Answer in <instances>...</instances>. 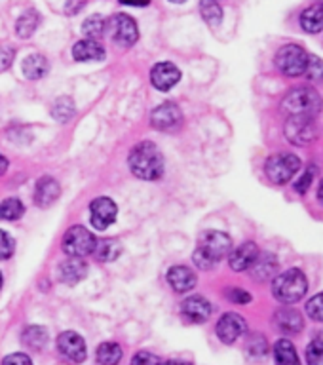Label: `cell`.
<instances>
[{
	"label": "cell",
	"mask_w": 323,
	"mask_h": 365,
	"mask_svg": "<svg viewBox=\"0 0 323 365\" xmlns=\"http://www.w3.org/2000/svg\"><path fill=\"white\" fill-rule=\"evenodd\" d=\"M128 164L131 173L143 181H156L164 173V156L150 141H143L131 148Z\"/></svg>",
	"instance_id": "6da1fadb"
},
{
	"label": "cell",
	"mask_w": 323,
	"mask_h": 365,
	"mask_svg": "<svg viewBox=\"0 0 323 365\" xmlns=\"http://www.w3.org/2000/svg\"><path fill=\"white\" fill-rule=\"evenodd\" d=\"M232 251V240L230 236L219 230H207L200 236L198 247L194 251V262L202 270H210L217 262L230 255Z\"/></svg>",
	"instance_id": "7a4b0ae2"
},
{
	"label": "cell",
	"mask_w": 323,
	"mask_h": 365,
	"mask_svg": "<svg viewBox=\"0 0 323 365\" xmlns=\"http://www.w3.org/2000/svg\"><path fill=\"white\" fill-rule=\"evenodd\" d=\"M308 291V279L302 270L299 268H291L285 272L278 274L274 278L272 284V293L280 302L284 304H293L299 302L302 297L307 295Z\"/></svg>",
	"instance_id": "3957f363"
},
{
	"label": "cell",
	"mask_w": 323,
	"mask_h": 365,
	"mask_svg": "<svg viewBox=\"0 0 323 365\" xmlns=\"http://www.w3.org/2000/svg\"><path fill=\"white\" fill-rule=\"evenodd\" d=\"M322 97L318 91L308 86L291 90L282 101V108L285 113H289V116H314L322 110Z\"/></svg>",
	"instance_id": "277c9868"
},
{
	"label": "cell",
	"mask_w": 323,
	"mask_h": 365,
	"mask_svg": "<svg viewBox=\"0 0 323 365\" xmlns=\"http://www.w3.org/2000/svg\"><path fill=\"white\" fill-rule=\"evenodd\" d=\"M301 170V158L295 156V154L280 153L274 154L267 160L265 164V171H267V177L276 185H285L289 182L293 177L299 173Z\"/></svg>",
	"instance_id": "5b68a950"
},
{
	"label": "cell",
	"mask_w": 323,
	"mask_h": 365,
	"mask_svg": "<svg viewBox=\"0 0 323 365\" xmlns=\"http://www.w3.org/2000/svg\"><path fill=\"white\" fill-rule=\"evenodd\" d=\"M308 65V53L307 50L299 44H287L284 48H280L276 53V67L282 74L289 76V78H297L302 76L307 71Z\"/></svg>",
	"instance_id": "8992f818"
},
{
	"label": "cell",
	"mask_w": 323,
	"mask_h": 365,
	"mask_svg": "<svg viewBox=\"0 0 323 365\" xmlns=\"http://www.w3.org/2000/svg\"><path fill=\"white\" fill-rule=\"evenodd\" d=\"M63 251L67 253L68 257H74V259H82L86 255H91L96 251L97 238L93 236L91 230H88L86 227H71L63 236Z\"/></svg>",
	"instance_id": "52a82bcc"
},
{
	"label": "cell",
	"mask_w": 323,
	"mask_h": 365,
	"mask_svg": "<svg viewBox=\"0 0 323 365\" xmlns=\"http://www.w3.org/2000/svg\"><path fill=\"white\" fill-rule=\"evenodd\" d=\"M108 36L114 44L122 46V48H130L139 40V27L133 17L125 16V14H114L105 21Z\"/></svg>",
	"instance_id": "ba28073f"
},
{
	"label": "cell",
	"mask_w": 323,
	"mask_h": 365,
	"mask_svg": "<svg viewBox=\"0 0 323 365\" xmlns=\"http://www.w3.org/2000/svg\"><path fill=\"white\" fill-rule=\"evenodd\" d=\"M284 131L287 141L297 147H307L318 139V125L314 122V116H289Z\"/></svg>",
	"instance_id": "9c48e42d"
},
{
	"label": "cell",
	"mask_w": 323,
	"mask_h": 365,
	"mask_svg": "<svg viewBox=\"0 0 323 365\" xmlns=\"http://www.w3.org/2000/svg\"><path fill=\"white\" fill-rule=\"evenodd\" d=\"M90 213H91V225L97 230H107L118 215V207L114 204L113 200L107 196L96 198L90 204Z\"/></svg>",
	"instance_id": "30bf717a"
},
{
	"label": "cell",
	"mask_w": 323,
	"mask_h": 365,
	"mask_svg": "<svg viewBox=\"0 0 323 365\" xmlns=\"http://www.w3.org/2000/svg\"><path fill=\"white\" fill-rule=\"evenodd\" d=\"M183 122L181 108L175 103H162L150 114V124L160 131H173L177 130Z\"/></svg>",
	"instance_id": "8fae6325"
},
{
	"label": "cell",
	"mask_w": 323,
	"mask_h": 365,
	"mask_svg": "<svg viewBox=\"0 0 323 365\" xmlns=\"http://www.w3.org/2000/svg\"><path fill=\"white\" fill-rule=\"evenodd\" d=\"M245 329H247V324L245 319L236 312H227L222 314L221 319L217 322V336L221 339L225 344H232L244 335Z\"/></svg>",
	"instance_id": "7c38bea8"
},
{
	"label": "cell",
	"mask_w": 323,
	"mask_h": 365,
	"mask_svg": "<svg viewBox=\"0 0 323 365\" xmlns=\"http://www.w3.org/2000/svg\"><path fill=\"white\" fill-rule=\"evenodd\" d=\"M57 348L65 358L74 364H82L86 359V341L74 331H65L57 336Z\"/></svg>",
	"instance_id": "4fadbf2b"
},
{
	"label": "cell",
	"mask_w": 323,
	"mask_h": 365,
	"mask_svg": "<svg viewBox=\"0 0 323 365\" xmlns=\"http://www.w3.org/2000/svg\"><path fill=\"white\" fill-rule=\"evenodd\" d=\"M181 80V71L170 61L158 63L150 68V82L156 90L168 91Z\"/></svg>",
	"instance_id": "5bb4252c"
},
{
	"label": "cell",
	"mask_w": 323,
	"mask_h": 365,
	"mask_svg": "<svg viewBox=\"0 0 323 365\" xmlns=\"http://www.w3.org/2000/svg\"><path fill=\"white\" fill-rule=\"evenodd\" d=\"M181 312L188 322H193V324H204L211 316V304L204 297L193 295L183 302Z\"/></svg>",
	"instance_id": "9a60e30c"
},
{
	"label": "cell",
	"mask_w": 323,
	"mask_h": 365,
	"mask_svg": "<svg viewBox=\"0 0 323 365\" xmlns=\"http://www.w3.org/2000/svg\"><path fill=\"white\" fill-rule=\"evenodd\" d=\"M259 247L253 242H245L240 247H236L234 251H230V268L236 270V272H244V270H250L251 264L255 262V259L259 257Z\"/></svg>",
	"instance_id": "2e32d148"
},
{
	"label": "cell",
	"mask_w": 323,
	"mask_h": 365,
	"mask_svg": "<svg viewBox=\"0 0 323 365\" xmlns=\"http://www.w3.org/2000/svg\"><path fill=\"white\" fill-rule=\"evenodd\" d=\"M168 282H170L171 289L175 293H188L196 285V274L188 267L175 264V267H171L168 270Z\"/></svg>",
	"instance_id": "e0dca14e"
},
{
	"label": "cell",
	"mask_w": 323,
	"mask_h": 365,
	"mask_svg": "<svg viewBox=\"0 0 323 365\" xmlns=\"http://www.w3.org/2000/svg\"><path fill=\"white\" fill-rule=\"evenodd\" d=\"M59 194H61V185L53 177H42L34 188V202L39 207H48L59 198Z\"/></svg>",
	"instance_id": "ac0fdd59"
},
{
	"label": "cell",
	"mask_w": 323,
	"mask_h": 365,
	"mask_svg": "<svg viewBox=\"0 0 323 365\" xmlns=\"http://www.w3.org/2000/svg\"><path fill=\"white\" fill-rule=\"evenodd\" d=\"M250 270L255 282H268L278 274V259L272 253H259Z\"/></svg>",
	"instance_id": "d6986e66"
},
{
	"label": "cell",
	"mask_w": 323,
	"mask_h": 365,
	"mask_svg": "<svg viewBox=\"0 0 323 365\" xmlns=\"http://www.w3.org/2000/svg\"><path fill=\"white\" fill-rule=\"evenodd\" d=\"M274 324L282 333H287V335H295L304 327L301 312L295 308H280L274 316Z\"/></svg>",
	"instance_id": "ffe728a7"
},
{
	"label": "cell",
	"mask_w": 323,
	"mask_h": 365,
	"mask_svg": "<svg viewBox=\"0 0 323 365\" xmlns=\"http://www.w3.org/2000/svg\"><path fill=\"white\" fill-rule=\"evenodd\" d=\"M105 48L97 40H80L73 48L74 61L90 63V61H103L105 59Z\"/></svg>",
	"instance_id": "44dd1931"
},
{
	"label": "cell",
	"mask_w": 323,
	"mask_h": 365,
	"mask_svg": "<svg viewBox=\"0 0 323 365\" xmlns=\"http://www.w3.org/2000/svg\"><path fill=\"white\" fill-rule=\"evenodd\" d=\"M86 274H88V267H86V262L82 259H67V261H63L59 264V279H61L63 284L67 285H74L82 282L86 278Z\"/></svg>",
	"instance_id": "7402d4cb"
},
{
	"label": "cell",
	"mask_w": 323,
	"mask_h": 365,
	"mask_svg": "<svg viewBox=\"0 0 323 365\" xmlns=\"http://www.w3.org/2000/svg\"><path fill=\"white\" fill-rule=\"evenodd\" d=\"M274 359L276 365H301V358L297 354L295 344L287 339H280L274 346Z\"/></svg>",
	"instance_id": "603a6c76"
},
{
	"label": "cell",
	"mask_w": 323,
	"mask_h": 365,
	"mask_svg": "<svg viewBox=\"0 0 323 365\" xmlns=\"http://www.w3.org/2000/svg\"><path fill=\"white\" fill-rule=\"evenodd\" d=\"M48 68H50V65H48V59H46L42 53H33V56H27L21 65L23 74H25L29 80H40L46 73H48Z\"/></svg>",
	"instance_id": "cb8c5ba5"
},
{
	"label": "cell",
	"mask_w": 323,
	"mask_h": 365,
	"mask_svg": "<svg viewBox=\"0 0 323 365\" xmlns=\"http://www.w3.org/2000/svg\"><path fill=\"white\" fill-rule=\"evenodd\" d=\"M302 29L310 34L322 33L323 31V4H314L302 11L301 16Z\"/></svg>",
	"instance_id": "d4e9b609"
},
{
	"label": "cell",
	"mask_w": 323,
	"mask_h": 365,
	"mask_svg": "<svg viewBox=\"0 0 323 365\" xmlns=\"http://www.w3.org/2000/svg\"><path fill=\"white\" fill-rule=\"evenodd\" d=\"M48 342V331L42 325H31L23 331V344L33 350H42Z\"/></svg>",
	"instance_id": "484cf974"
},
{
	"label": "cell",
	"mask_w": 323,
	"mask_h": 365,
	"mask_svg": "<svg viewBox=\"0 0 323 365\" xmlns=\"http://www.w3.org/2000/svg\"><path fill=\"white\" fill-rule=\"evenodd\" d=\"M40 25V16L39 11H25L16 23V33L17 36H21V38H29V36H33L34 31L39 29Z\"/></svg>",
	"instance_id": "4316f807"
},
{
	"label": "cell",
	"mask_w": 323,
	"mask_h": 365,
	"mask_svg": "<svg viewBox=\"0 0 323 365\" xmlns=\"http://www.w3.org/2000/svg\"><path fill=\"white\" fill-rule=\"evenodd\" d=\"M97 255V259L101 262H108L114 261V259H118L120 253H122V245L116 238H108L103 240L99 244L96 245V251H93Z\"/></svg>",
	"instance_id": "83f0119b"
},
{
	"label": "cell",
	"mask_w": 323,
	"mask_h": 365,
	"mask_svg": "<svg viewBox=\"0 0 323 365\" xmlns=\"http://www.w3.org/2000/svg\"><path fill=\"white\" fill-rule=\"evenodd\" d=\"M122 359V348L116 342H103L97 348V361L101 365H118Z\"/></svg>",
	"instance_id": "f1b7e54d"
},
{
	"label": "cell",
	"mask_w": 323,
	"mask_h": 365,
	"mask_svg": "<svg viewBox=\"0 0 323 365\" xmlns=\"http://www.w3.org/2000/svg\"><path fill=\"white\" fill-rule=\"evenodd\" d=\"M200 14L210 27H217L222 21V8L215 0H200Z\"/></svg>",
	"instance_id": "f546056e"
},
{
	"label": "cell",
	"mask_w": 323,
	"mask_h": 365,
	"mask_svg": "<svg viewBox=\"0 0 323 365\" xmlns=\"http://www.w3.org/2000/svg\"><path fill=\"white\" fill-rule=\"evenodd\" d=\"M23 213H25V205L21 200L6 198L0 204V219H4V221H17V219H21Z\"/></svg>",
	"instance_id": "4dcf8cb0"
},
{
	"label": "cell",
	"mask_w": 323,
	"mask_h": 365,
	"mask_svg": "<svg viewBox=\"0 0 323 365\" xmlns=\"http://www.w3.org/2000/svg\"><path fill=\"white\" fill-rule=\"evenodd\" d=\"M105 31V19L101 16H91L82 23V33L88 40H97Z\"/></svg>",
	"instance_id": "1f68e13d"
},
{
	"label": "cell",
	"mask_w": 323,
	"mask_h": 365,
	"mask_svg": "<svg viewBox=\"0 0 323 365\" xmlns=\"http://www.w3.org/2000/svg\"><path fill=\"white\" fill-rule=\"evenodd\" d=\"M74 114V103L71 97H59L53 105V118L65 122Z\"/></svg>",
	"instance_id": "d6a6232c"
},
{
	"label": "cell",
	"mask_w": 323,
	"mask_h": 365,
	"mask_svg": "<svg viewBox=\"0 0 323 365\" xmlns=\"http://www.w3.org/2000/svg\"><path fill=\"white\" fill-rule=\"evenodd\" d=\"M304 74H307L308 80L314 82V84L323 82V61L318 56H308V65Z\"/></svg>",
	"instance_id": "836d02e7"
},
{
	"label": "cell",
	"mask_w": 323,
	"mask_h": 365,
	"mask_svg": "<svg viewBox=\"0 0 323 365\" xmlns=\"http://www.w3.org/2000/svg\"><path fill=\"white\" fill-rule=\"evenodd\" d=\"M14 251H16V240L4 230H0V261L10 259L14 255Z\"/></svg>",
	"instance_id": "e575fe53"
},
{
	"label": "cell",
	"mask_w": 323,
	"mask_h": 365,
	"mask_svg": "<svg viewBox=\"0 0 323 365\" xmlns=\"http://www.w3.org/2000/svg\"><path fill=\"white\" fill-rule=\"evenodd\" d=\"M307 314L314 322H323V293H318L308 301Z\"/></svg>",
	"instance_id": "d590c367"
},
{
	"label": "cell",
	"mask_w": 323,
	"mask_h": 365,
	"mask_svg": "<svg viewBox=\"0 0 323 365\" xmlns=\"http://www.w3.org/2000/svg\"><path fill=\"white\" fill-rule=\"evenodd\" d=\"M308 365H323V341H314L307 348Z\"/></svg>",
	"instance_id": "8d00e7d4"
},
{
	"label": "cell",
	"mask_w": 323,
	"mask_h": 365,
	"mask_svg": "<svg viewBox=\"0 0 323 365\" xmlns=\"http://www.w3.org/2000/svg\"><path fill=\"white\" fill-rule=\"evenodd\" d=\"M314 175H316V165H308L307 171H304V173L299 177V181H297L295 185L297 192H301V194L307 192L308 188H310V185H312Z\"/></svg>",
	"instance_id": "74e56055"
},
{
	"label": "cell",
	"mask_w": 323,
	"mask_h": 365,
	"mask_svg": "<svg viewBox=\"0 0 323 365\" xmlns=\"http://www.w3.org/2000/svg\"><path fill=\"white\" fill-rule=\"evenodd\" d=\"M131 365H164V364H162V359H160L158 356H154V354L139 352L133 356Z\"/></svg>",
	"instance_id": "f35d334b"
},
{
	"label": "cell",
	"mask_w": 323,
	"mask_h": 365,
	"mask_svg": "<svg viewBox=\"0 0 323 365\" xmlns=\"http://www.w3.org/2000/svg\"><path fill=\"white\" fill-rule=\"evenodd\" d=\"M228 299L236 302V304H247V302H251V295L245 289H242V287H232V289L228 291Z\"/></svg>",
	"instance_id": "ab89813d"
},
{
	"label": "cell",
	"mask_w": 323,
	"mask_h": 365,
	"mask_svg": "<svg viewBox=\"0 0 323 365\" xmlns=\"http://www.w3.org/2000/svg\"><path fill=\"white\" fill-rule=\"evenodd\" d=\"M2 365H33L31 358H29L27 354L23 352H16V354H10V356H6L2 359Z\"/></svg>",
	"instance_id": "60d3db41"
},
{
	"label": "cell",
	"mask_w": 323,
	"mask_h": 365,
	"mask_svg": "<svg viewBox=\"0 0 323 365\" xmlns=\"http://www.w3.org/2000/svg\"><path fill=\"white\" fill-rule=\"evenodd\" d=\"M14 57H16V50H14L11 46H4V48L0 50V73L6 71V68H10Z\"/></svg>",
	"instance_id": "b9f144b4"
},
{
	"label": "cell",
	"mask_w": 323,
	"mask_h": 365,
	"mask_svg": "<svg viewBox=\"0 0 323 365\" xmlns=\"http://www.w3.org/2000/svg\"><path fill=\"white\" fill-rule=\"evenodd\" d=\"M120 4L125 6H148L150 4V0H118Z\"/></svg>",
	"instance_id": "7bdbcfd3"
},
{
	"label": "cell",
	"mask_w": 323,
	"mask_h": 365,
	"mask_svg": "<svg viewBox=\"0 0 323 365\" xmlns=\"http://www.w3.org/2000/svg\"><path fill=\"white\" fill-rule=\"evenodd\" d=\"M6 171H8V158L0 154V175H4Z\"/></svg>",
	"instance_id": "ee69618b"
},
{
	"label": "cell",
	"mask_w": 323,
	"mask_h": 365,
	"mask_svg": "<svg viewBox=\"0 0 323 365\" xmlns=\"http://www.w3.org/2000/svg\"><path fill=\"white\" fill-rule=\"evenodd\" d=\"M318 200L323 204V179L322 182H319V188H318Z\"/></svg>",
	"instance_id": "f6af8a7d"
},
{
	"label": "cell",
	"mask_w": 323,
	"mask_h": 365,
	"mask_svg": "<svg viewBox=\"0 0 323 365\" xmlns=\"http://www.w3.org/2000/svg\"><path fill=\"white\" fill-rule=\"evenodd\" d=\"M165 365H188V364H183V361H171V364H165Z\"/></svg>",
	"instance_id": "bcb514c9"
},
{
	"label": "cell",
	"mask_w": 323,
	"mask_h": 365,
	"mask_svg": "<svg viewBox=\"0 0 323 365\" xmlns=\"http://www.w3.org/2000/svg\"><path fill=\"white\" fill-rule=\"evenodd\" d=\"M170 2H173V4H183V2H187V0H170Z\"/></svg>",
	"instance_id": "7dc6e473"
},
{
	"label": "cell",
	"mask_w": 323,
	"mask_h": 365,
	"mask_svg": "<svg viewBox=\"0 0 323 365\" xmlns=\"http://www.w3.org/2000/svg\"><path fill=\"white\" fill-rule=\"evenodd\" d=\"M2 284H4V279H2V274H0V289H2Z\"/></svg>",
	"instance_id": "c3c4849f"
},
{
	"label": "cell",
	"mask_w": 323,
	"mask_h": 365,
	"mask_svg": "<svg viewBox=\"0 0 323 365\" xmlns=\"http://www.w3.org/2000/svg\"><path fill=\"white\" fill-rule=\"evenodd\" d=\"M318 4H323V0H318Z\"/></svg>",
	"instance_id": "681fc988"
}]
</instances>
